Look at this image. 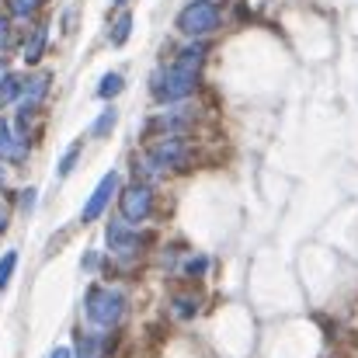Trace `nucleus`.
<instances>
[{
    "label": "nucleus",
    "instance_id": "f03ea898",
    "mask_svg": "<svg viewBox=\"0 0 358 358\" xmlns=\"http://www.w3.org/2000/svg\"><path fill=\"white\" fill-rule=\"evenodd\" d=\"M125 313V299L115 289H105V285H91L87 289V320L98 324V327H115Z\"/></svg>",
    "mask_w": 358,
    "mask_h": 358
},
{
    "label": "nucleus",
    "instance_id": "412c9836",
    "mask_svg": "<svg viewBox=\"0 0 358 358\" xmlns=\"http://www.w3.org/2000/svg\"><path fill=\"white\" fill-rule=\"evenodd\" d=\"M7 223H10V213H7V206L0 202V234L7 230Z\"/></svg>",
    "mask_w": 358,
    "mask_h": 358
},
{
    "label": "nucleus",
    "instance_id": "ddd939ff",
    "mask_svg": "<svg viewBox=\"0 0 358 358\" xmlns=\"http://www.w3.org/2000/svg\"><path fill=\"white\" fill-rule=\"evenodd\" d=\"M14 268H17V250H7V254L0 257V292L10 285V275H14Z\"/></svg>",
    "mask_w": 358,
    "mask_h": 358
},
{
    "label": "nucleus",
    "instance_id": "4468645a",
    "mask_svg": "<svg viewBox=\"0 0 358 358\" xmlns=\"http://www.w3.org/2000/svg\"><path fill=\"white\" fill-rule=\"evenodd\" d=\"M129 31H132V14H119V21L112 28V45H125L129 42Z\"/></svg>",
    "mask_w": 358,
    "mask_h": 358
},
{
    "label": "nucleus",
    "instance_id": "f257e3e1",
    "mask_svg": "<svg viewBox=\"0 0 358 358\" xmlns=\"http://www.w3.org/2000/svg\"><path fill=\"white\" fill-rule=\"evenodd\" d=\"M150 91H153V98L164 101V105L181 101V98H188V94L195 91V70H185V66L171 63L167 70L153 73V87H150Z\"/></svg>",
    "mask_w": 358,
    "mask_h": 358
},
{
    "label": "nucleus",
    "instance_id": "f8f14e48",
    "mask_svg": "<svg viewBox=\"0 0 358 358\" xmlns=\"http://www.w3.org/2000/svg\"><path fill=\"white\" fill-rule=\"evenodd\" d=\"M21 80L14 77V73H7V77H0V105H7V101H14L17 94H21Z\"/></svg>",
    "mask_w": 358,
    "mask_h": 358
},
{
    "label": "nucleus",
    "instance_id": "20e7f679",
    "mask_svg": "<svg viewBox=\"0 0 358 358\" xmlns=\"http://www.w3.org/2000/svg\"><path fill=\"white\" fill-rule=\"evenodd\" d=\"M119 206L125 223H146L150 213H153V192L146 185H129L119 195Z\"/></svg>",
    "mask_w": 358,
    "mask_h": 358
},
{
    "label": "nucleus",
    "instance_id": "9d476101",
    "mask_svg": "<svg viewBox=\"0 0 358 358\" xmlns=\"http://www.w3.org/2000/svg\"><path fill=\"white\" fill-rule=\"evenodd\" d=\"M122 87H125V80H122V73H105L101 77V87H98V98H115V94H122Z\"/></svg>",
    "mask_w": 358,
    "mask_h": 358
},
{
    "label": "nucleus",
    "instance_id": "5701e85b",
    "mask_svg": "<svg viewBox=\"0 0 358 358\" xmlns=\"http://www.w3.org/2000/svg\"><path fill=\"white\" fill-rule=\"evenodd\" d=\"M115 3H119V7H122V3H129V0H115Z\"/></svg>",
    "mask_w": 358,
    "mask_h": 358
},
{
    "label": "nucleus",
    "instance_id": "1a4fd4ad",
    "mask_svg": "<svg viewBox=\"0 0 358 358\" xmlns=\"http://www.w3.org/2000/svg\"><path fill=\"white\" fill-rule=\"evenodd\" d=\"M42 52H45V28H35V35L24 45V63H38Z\"/></svg>",
    "mask_w": 358,
    "mask_h": 358
},
{
    "label": "nucleus",
    "instance_id": "39448f33",
    "mask_svg": "<svg viewBox=\"0 0 358 358\" xmlns=\"http://www.w3.org/2000/svg\"><path fill=\"white\" fill-rule=\"evenodd\" d=\"M115 192H119V174L112 171V174H105V178L98 181V188H94V192H91V199L84 202L80 220H84V223H94V220L105 213V206L112 202V195H115Z\"/></svg>",
    "mask_w": 358,
    "mask_h": 358
},
{
    "label": "nucleus",
    "instance_id": "aec40b11",
    "mask_svg": "<svg viewBox=\"0 0 358 358\" xmlns=\"http://www.w3.org/2000/svg\"><path fill=\"white\" fill-rule=\"evenodd\" d=\"M10 42V28H7V17H0V49Z\"/></svg>",
    "mask_w": 358,
    "mask_h": 358
},
{
    "label": "nucleus",
    "instance_id": "6ab92c4d",
    "mask_svg": "<svg viewBox=\"0 0 358 358\" xmlns=\"http://www.w3.org/2000/svg\"><path fill=\"white\" fill-rule=\"evenodd\" d=\"M206 264H209L206 257H192V261L185 264V271H188V275H202V271H206Z\"/></svg>",
    "mask_w": 358,
    "mask_h": 358
},
{
    "label": "nucleus",
    "instance_id": "f3484780",
    "mask_svg": "<svg viewBox=\"0 0 358 358\" xmlns=\"http://www.w3.org/2000/svg\"><path fill=\"white\" fill-rule=\"evenodd\" d=\"M174 306H178V310H174V313H178V317H192V313H195V310H199V306H195V299H192V296H174Z\"/></svg>",
    "mask_w": 358,
    "mask_h": 358
},
{
    "label": "nucleus",
    "instance_id": "9b49d317",
    "mask_svg": "<svg viewBox=\"0 0 358 358\" xmlns=\"http://www.w3.org/2000/svg\"><path fill=\"white\" fill-rule=\"evenodd\" d=\"M202 52H206L202 45H188L174 63H178V66H185V70H195V73H199V66H202Z\"/></svg>",
    "mask_w": 358,
    "mask_h": 358
},
{
    "label": "nucleus",
    "instance_id": "a211bd4d",
    "mask_svg": "<svg viewBox=\"0 0 358 358\" xmlns=\"http://www.w3.org/2000/svg\"><path fill=\"white\" fill-rule=\"evenodd\" d=\"M35 7H38V0H10V10H14L17 17H28Z\"/></svg>",
    "mask_w": 358,
    "mask_h": 358
},
{
    "label": "nucleus",
    "instance_id": "423d86ee",
    "mask_svg": "<svg viewBox=\"0 0 358 358\" xmlns=\"http://www.w3.org/2000/svg\"><path fill=\"white\" fill-rule=\"evenodd\" d=\"M105 240H108L112 254H119V257H132V254H139V243H143V237H139L129 223H108Z\"/></svg>",
    "mask_w": 358,
    "mask_h": 358
},
{
    "label": "nucleus",
    "instance_id": "dca6fc26",
    "mask_svg": "<svg viewBox=\"0 0 358 358\" xmlns=\"http://www.w3.org/2000/svg\"><path fill=\"white\" fill-rule=\"evenodd\" d=\"M77 157H80V143H73L66 153H63V160H59V178H66L70 171H73V164H77Z\"/></svg>",
    "mask_w": 358,
    "mask_h": 358
},
{
    "label": "nucleus",
    "instance_id": "4be33fe9",
    "mask_svg": "<svg viewBox=\"0 0 358 358\" xmlns=\"http://www.w3.org/2000/svg\"><path fill=\"white\" fill-rule=\"evenodd\" d=\"M49 358H73V355H70V348H56Z\"/></svg>",
    "mask_w": 358,
    "mask_h": 358
},
{
    "label": "nucleus",
    "instance_id": "0eeeda50",
    "mask_svg": "<svg viewBox=\"0 0 358 358\" xmlns=\"http://www.w3.org/2000/svg\"><path fill=\"white\" fill-rule=\"evenodd\" d=\"M28 153V139H21V132H14L7 122H0V160H24Z\"/></svg>",
    "mask_w": 358,
    "mask_h": 358
},
{
    "label": "nucleus",
    "instance_id": "2eb2a0df",
    "mask_svg": "<svg viewBox=\"0 0 358 358\" xmlns=\"http://www.w3.org/2000/svg\"><path fill=\"white\" fill-rule=\"evenodd\" d=\"M115 122H119L115 108H108V112H101V115H98V122H94V129H91V132H94V136L101 139V136H108V132L115 129Z\"/></svg>",
    "mask_w": 358,
    "mask_h": 358
},
{
    "label": "nucleus",
    "instance_id": "6e6552de",
    "mask_svg": "<svg viewBox=\"0 0 358 358\" xmlns=\"http://www.w3.org/2000/svg\"><path fill=\"white\" fill-rule=\"evenodd\" d=\"M105 338L101 334H80L77 338V358H105Z\"/></svg>",
    "mask_w": 358,
    "mask_h": 358
},
{
    "label": "nucleus",
    "instance_id": "7ed1b4c3",
    "mask_svg": "<svg viewBox=\"0 0 358 358\" xmlns=\"http://www.w3.org/2000/svg\"><path fill=\"white\" fill-rule=\"evenodd\" d=\"M178 28L185 31V35H209V31H216L220 28V7L213 3V0H195V3H188L181 14H178Z\"/></svg>",
    "mask_w": 358,
    "mask_h": 358
}]
</instances>
